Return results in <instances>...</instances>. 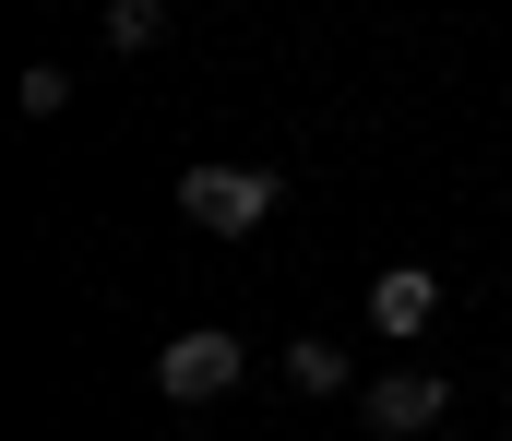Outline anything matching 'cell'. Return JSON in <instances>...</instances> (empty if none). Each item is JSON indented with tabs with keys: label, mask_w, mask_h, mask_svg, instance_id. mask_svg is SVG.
Returning a JSON list of instances; mask_svg holds the SVG:
<instances>
[{
	"label": "cell",
	"mask_w": 512,
	"mask_h": 441,
	"mask_svg": "<svg viewBox=\"0 0 512 441\" xmlns=\"http://www.w3.org/2000/svg\"><path fill=\"white\" fill-rule=\"evenodd\" d=\"M239 382H251V346H239L227 322H191V334L155 346V394H167V406H227Z\"/></svg>",
	"instance_id": "6da1fadb"
},
{
	"label": "cell",
	"mask_w": 512,
	"mask_h": 441,
	"mask_svg": "<svg viewBox=\"0 0 512 441\" xmlns=\"http://www.w3.org/2000/svg\"><path fill=\"white\" fill-rule=\"evenodd\" d=\"M274 203H286V179H274V167H191V179H179V215H191V227H215V239H251Z\"/></svg>",
	"instance_id": "7a4b0ae2"
},
{
	"label": "cell",
	"mask_w": 512,
	"mask_h": 441,
	"mask_svg": "<svg viewBox=\"0 0 512 441\" xmlns=\"http://www.w3.org/2000/svg\"><path fill=\"white\" fill-rule=\"evenodd\" d=\"M358 418L382 441H417L429 418H453V382L441 370H382V382H358Z\"/></svg>",
	"instance_id": "3957f363"
},
{
	"label": "cell",
	"mask_w": 512,
	"mask_h": 441,
	"mask_svg": "<svg viewBox=\"0 0 512 441\" xmlns=\"http://www.w3.org/2000/svg\"><path fill=\"white\" fill-rule=\"evenodd\" d=\"M429 322H441V275H429V263H393L382 287H370V334H393V346H417Z\"/></svg>",
	"instance_id": "277c9868"
},
{
	"label": "cell",
	"mask_w": 512,
	"mask_h": 441,
	"mask_svg": "<svg viewBox=\"0 0 512 441\" xmlns=\"http://www.w3.org/2000/svg\"><path fill=\"white\" fill-rule=\"evenodd\" d=\"M286 382H298V394H346V346H334V334H298V346H286Z\"/></svg>",
	"instance_id": "5b68a950"
},
{
	"label": "cell",
	"mask_w": 512,
	"mask_h": 441,
	"mask_svg": "<svg viewBox=\"0 0 512 441\" xmlns=\"http://www.w3.org/2000/svg\"><path fill=\"white\" fill-rule=\"evenodd\" d=\"M108 48H120V60L167 48V0H108Z\"/></svg>",
	"instance_id": "8992f818"
},
{
	"label": "cell",
	"mask_w": 512,
	"mask_h": 441,
	"mask_svg": "<svg viewBox=\"0 0 512 441\" xmlns=\"http://www.w3.org/2000/svg\"><path fill=\"white\" fill-rule=\"evenodd\" d=\"M60 108H72V72L36 60V72H24V120H60Z\"/></svg>",
	"instance_id": "52a82bcc"
}]
</instances>
